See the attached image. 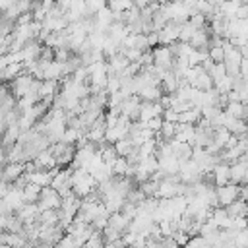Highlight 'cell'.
I'll use <instances>...</instances> for the list:
<instances>
[{
	"mask_svg": "<svg viewBox=\"0 0 248 248\" xmlns=\"http://www.w3.org/2000/svg\"><path fill=\"white\" fill-rule=\"evenodd\" d=\"M103 246H105V240H103L101 231H93V232H91V236L83 242V246H81V248H103Z\"/></svg>",
	"mask_w": 248,
	"mask_h": 248,
	"instance_id": "36",
	"label": "cell"
},
{
	"mask_svg": "<svg viewBox=\"0 0 248 248\" xmlns=\"http://www.w3.org/2000/svg\"><path fill=\"white\" fill-rule=\"evenodd\" d=\"M39 194H41V188L31 184V182H25L21 186V196H23V203H37L39 200Z\"/></svg>",
	"mask_w": 248,
	"mask_h": 248,
	"instance_id": "27",
	"label": "cell"
},
{
	"mask_svg": "<svg viewBox=\"0 0 248 248\" xmlns=\"http://www.w3.org/2000/svg\"><path fill=\"white\" fill-rule=\"evenodd\" d=\"M31 165H33L35 169H41V170H50V169L56 167V159H54L52 151L46 147V149L39 151V153L31 159Z\"/></svg>",
	"mask_w": 248,
	"mask_h": 248,
	"instance_id": "13",
	"label": "cell"
},
{
	"mask_svg": "<svg viewBox=\"0 0 248 248\" xmlns=\"http://www.w3.org/2000/svg\"><path fill=\"white\" fill-rule=\"evenodd\" d=\"M151 58H153V66L155 68H159V70H170L172 68L174 54H172L170 46L157 45V46L151 48Z\"/></svg>",
	"mask_w": 248,
	"mask_h": 248,
	"instance_id": "3",
	"label": "cell"
},
{
	"mask_svg": "<svg viewBox=\"0 0 248 248\" xmlns=\"http://www.w3.org/2000/svg\"><path fill=\"white\" fill-rule=\"evenodd\" d=\"M60 202H62L60 194L56 190H52L50 186H45V188H41V194H39V200H37V207H39V211H43V209H58Z\"/></svg>",
	"mask_w": 248,
	"mask_h": 248,
	"instance_id": "5",
	"label": "cell"
},
{
	"mask_svg": "<svg viewBox=\"0 0 248 248\" xmlns=\"http://www.w3.org/2000/svg\"><path fill=\"white\" fill-rule=\"evenodd\" d=\"M157 172V157L151 155V157H143L136 163V170H134V178L138 182H145L149 180L153 174Z\"/></svg>",
	"mask_w": 248,
	"mask_h": 248,
	"instance_id": "2",
	"label": "cell"
},
{
	"mask_svg": "<svg viewBox=\"0 0 248 248\" xmlns=\"http://www.w3.org/2000/svg\"><path fill=\"white\" fill-rule=\"evenodd\" d=\"M140 105H141V101L136 97V95H132V97H128V99H124L122 101V105L118 107V110H120V116H124V118H128V120H138V114H140Z\"/></svg>",
	"mask_w": 248,
	"mask_h": 248,
	"instance_id": "12",
	"label": "cell"
},
{
	"mask_svg": "<svg viewBox=\"0 0 248 248\" xmlns=\"http://www.w3.org/2000/svg\"><path fill=\"white\" fill-rule=\"evenodd\" d=\"M200 118H202L200 108H194V107H190V108H186V110H182L178 114V122L180 124H196Z\"/></svg>",
	"mask_w": 248,
	"mask_h": 248,
	"instance_id": "30",
	"label": "cell"
},
{
	"mask_svg": "<svg viewBox=\"0 0 248 248\" xmlns=\"http://www.w3.org/2000/svg\"><path fill=\"white\" fill-rule=\"evenodd\" d=\"M176 176H178V180L182 184H194L202 176V172H200V167L192 159H188V161H180V167H178Z\"/></svg>",
	"mask_w": 248,
	"mask_h": 248,
	"instance_id": "6",
	"label": "cell"
},
{
	"mask_svg": "<svg viewBox=\"0 0 248 248\" xmlns=\"http://www.w3.org/2000/svg\"><path fill=\"white\" fill-rule=\"evenodd\" d=\"M4 132V114L0 112V134Z\"/></svg>",
	"mask_w": 248,
	"mask_h": 248,
	"instance_id": "39",
	"label": "cell"
},
{
	"mask_svg": "<svg viewBox=\"0 0 248 248\" xmlns=\"http://www.w3.org/2000/svg\"><path fill=\"white\" fill-rule=\"evenodd\" d=\"M178 31H180V25L174 23V21H169L167 25H163V27L157 31L159 45H163V46H170V45L178 43Z\"/></svg>",
	"mask_w": 248,
	"mask_h": 248,
	"instance_id": "8",
	"label": "cell"
},
{
	"mask_svg": "<svg viewBox=\"0 0 248 248\" xmlns=\"http://www.w3.org/2000/svg\"><path fill=\"white\" fill-rule=\"evenodd\" d=\"M157 157V172H161L163 176H172L178 172L180 161L174 155H155Z\"/></svg>",
	"mask_w": 248,
	"mask_h": 248,
	"instance_id": "11",
	"label": "cell"
},
{
	"mask_svg": "<svg viewBox=\"0 0 248 248\" xmlns=\"http://www.w3.org/2000/svg\"><path fill=\"white\" fill-rule=\"evenodd\" d=\"M161 112H163V107L159 105V101H157V103L141 101L138 120H140V122H145V120H151V118H155V116H161Z\"/></svg>",
	"mask_w": 248,
	"mask_h": 248,
	"instance_id": "16",
	"label": "cell"
},
{
	"mask_svg": "<svg viewBox=\"0 0 248 248\" xmlns=\"http://www.w3.org/2000/svg\"><path fill=\"white\" fill-rule=\"evenodd\" d=\"M238 190H240V186L234 184V182H227V184H223V186H217V188H215L217 205L227 207V205H231L232 202H236V200H238Z\"/></svg>",
	"mask_w": 248,
	"mask_h": 248,
	"instance_id": "4",
	"label": "cell"
},
{
	"mask_svg": "<svg viewBox=\"0 0 248 248\" xmlns=\"http://www.w3.org/2000/svg\"><path fill=\"white\" fill-rule=\"evenodd\" d=\"M70 182H72V192L79 200L89 198L97 190V182L93 180V176L85 169H74V170H70Z\"/></svg>",
	"mask_w": 248,
	"mask_h": 248,
	"instance_id": "1",
	"label": "cell"
},
{
	"mask_svg": "<svg viewBox=\"0 0 248 248\" xmlns=\"http://www.w3.org/2000/svg\"><path fill=\"white\" fill-rule=\"evenodd\" d=\"M107 8L110 12L124 14L128 8H132V0H107Z\"/></svg>",
	"mask_w": 248,
	"mask_h": 248,
	"instance_id": "37",
	"label": "cell"
},
{
	"mask_svg": "<svg viewBox=\"0 0 248 248\" xmlns=\"http://www.w3.org/2000/svg\"><path fill=\"white\" fill-rule=\"evenodd\" d=\"M23 172H25V163H8L2 167V180H6L8 184L16 182Z\"/></svg>",
	"mask_w": 248,
	"mask_h": 248,
	"instance_id": "19",
	"label": "cell"
},
{
	"mask_svg": "<svg viewBox=\"0 0 248 248\" xmlns=\"http://www.w3.org/2000/svg\"><path fill=\"white\" fill-rule=\"evenodd\" d=\"M246 169H248V165H246V153H244L240 159H236L234 163L229 165V182L242 186L246 182Z\"/></svg>",
	"mask_w": 248,
	"mask_h": 248,
	"instance_id": "10",
	"label": "cell"
},
{
	"mask_svg": "<svg viewBox=\"0 0 248 248\" xmlns=\"http://www.w3.org/2000/svg\"><path fill=\"white\" fill-rule=\"evenodd\" d=\"M194 136H196V126L194 124H180V122H176V132H174L172 140L192 145L194 143Z\"/></svg>",
	"mask_w": 248,
	"mask_h": 248,
	"instance_id": "18",
	"label": "cell"
},
{
	"mask_svg": "<svg viewBox=\"0 0 248 248\" xmlns=\"http://www.w3.org/2000/svg\"><path fill=\"white\" fill-rule=\"evenodd\" d=\"M50 188L56 190L62 196L70 194L72 192V182H70V170H60L56 169V172L52 174V180H50Z\"/></svg>",
	"mask_w": 248,
	"mask_h": 248,
	"instance_id": "9",
	"label": "cell"
},
{
	"mask_svg": "<svg viewBox=\"0 0 248 248\" xmlns=\"http://www.w3.org/2000/svg\"><path fill=\"white\" fill-rule=\"evenodd\" d=\"M112 176H128L130 174V163L126 161V157H116L110 165Z\"/></svg>",
	"mask_w": 248,
	"mask_h": 248,
	"instance_id": "29",
	"label": "cell"
},
{
	"mask_svg": "<svg viewBox=\"0 0 248 248\" xmlns=\"http://www.w3.org/2000/svg\"><path fill=\"white\" fill-rule=\"evenodd\" d=\"M184 248H186V246H184Z\"/></svg>",
	"mask_w": 248,
	"mask_h": 248,
	"instance_id": "45",
	"label": "cell"
},
{
	"mask_svg": "<svg viewBox=\"0 0 248 248\" xmlns=\"http://www.w3.org/2000/svg\"><path fill=\"white\" fill-rule=\"evenodd\" d=\"M79 205H81V200H79V198H78L74 192H70V194L62 196V202H60L58 211H60V213H64V215L76 217V213L79 211Z\"/></svg>",
	"mask_w": 248,
	"mask_h": 248,
	"instance_id": "15",
	"label": "cell"
},
{
	"mask_svg": "<svg viewBox=\"0 0 248 248\" xmlns=\"http://www.w3.org/2000/svg\"><path fill=\"white\" fill-rule=\"evenodd\" d=\"M58 167L50 169V170H41V169H33V170H27L23 172V178L25 182H31L39 188H45V186H50V180H52V174L56 172Z\"/></svg>",
	"mask_w": 248,
	"mask_h": 248,
	"instance_id": "7",
	"label": "cell"
},
{
	"mask_svg": "<svg viewBox=\"0 0 248 248\" xmlns=\"http://www.w3.org/2000/svg\"><path fill=\"white\" fill-rule=\"evenodd\" d=\"M165 2H180V0H165Z\"/></svg>",
	"mask_w": 248,
	"mask_h": 248,
	"instance_id": "42",
	"label": "cell"
},
{
	"mask_svg": "<svg viewBox=\"0 0 248 248\" xmlns=\"http://www.w3.org/2000/svg\"><path fill=\"white\" fill-rule=\"evenodd\" d=\"M167 4H169L170 21H174V23H178V25H182V23L188 21V17H190V14H192L190 8H186L182 2H167Z\"/></svg>",
	"mask_w": 248,
	"mask_h": 248,
	"instance_id": "14",
	"label": "cell"
},
{
	"mask_svg": "<svg viewBox=\"0 0 248 248\" xmlns=\"http://www.w3.org/2000/svg\"><path fill=\"white\" fill-rule=\"evenodd\" d=\"M211 180L215 182V186L227 184V182H229V165L223 163V161L215 163L213 169H211Z\"/></svg>",
	"mask_w": 248,
	"mask_h": 248,
	"instance_id": "22",
	"label": "cell"
},
{
	"mask_svg": "<svg viewBox=\"0 0 248 248\" xmlns=\"http://www.w3.org/2000/svg\"><path fill=\"white\" fill-rule=\"evenodd\" d=\"M157 153V140L153 138V140H147V141H143V143H140L138 147H136V157H138V161L140 159H143V157H151V155H155Z\"/></svg>",
	"mask_w": 248,
	"mask_h": 248,
	"instance_id": "26",
	"label": "cell"
},
{
	"mask_svg": "<svg viewBox=\"0 0 248 248\" xmlns=\"http://www.w3.org/2000/svg\"><path fill=\"white\" fill-rule=\"evenodd\" d=\"M138 99H141V101H149V103H157L161 97H163V91H161V87L159 85H147V87H141L140 91H138V95H136Z\"/></svg>",
	"mask_w": 248,
	"mask_h": 248,
	"instance_id": "24",
	"label": "cell"
},
{
	"mask_svg": "<svg viewBox=\"0 0 248 248\" xmlns=\"http://www.w3.org/2000/svg\"><path fill=\"white\" fill-rule=\"evenodd\" d=\"M0 246H2V231H0Z\"/></svg>",
	"mask_w": 248,
	"mask_h": 248,
	"instance_id": "43",
	"label": "cell"
},
{
	"mask_svg": "<svg viewBox=\"0 0 248 248\" xmlns=\"http://www.w3.org/2000/svg\"><path fill=\"white\" fill-rule=\"evenodd\" d=\"M174 132H176V122H167V120H163V124H161L157 136L161 138V141H170V140L174 138Z\"/></svg>",
	"mask_w": 248,
	"mask_h": 248,
	"instance_id": "32",
	"label": "cell"
},
{
	"mask_svg": "<svg viewBox=\"0 0 248 248\" xmlns=\"http://www.w3.org/2000/svg\"><path fill=\"white\" fill-rule=\"evenodd\" d=\"M110 229H114V231H118V232H124L126 229H128V225H130V219H126L120 211H116V213H110L108 215V223H107Z\"/></svg>",
	"mask_w": 248,
	"mask_h": 248,
	"instance_id": "28",
	"label": "cell"
},
{
	"mask_svg": "<svg viewBox=\"0 0 248 248\" xmlns=\"http://www.w3.org/2000/svg\"><path fill=\"white\" fill-rule=\"evenodd\" d=\"M0 180H2V165H0Z\"/></svg>",
	"mask_w": 248,
	"mask_h": 248,
	"instance_id": "41",
	"label": "cell"
},
{
	"mask_svg": "<svg viewBox=\"0 0 248 248\" xmlns=\"http://www.w3.org/2000/svg\"><path fill=\"white\" fill-rule=\"evenodd\" d=\"M2 244L8 248H29V240L21 232H4L2 234Z\"/></svg>",
	"mask_w": 248,
	"mask_h": 248,
	"instance_id": "21",
	"label": "cell"
},
{
	"mask_svg": "<svg viewBox=\"0 0 248 248\" xmlns=\"http://www.w3.org/2000/svg\"><path fill=\"white\" fill-rule=\"evenodd\" d=\"M85 2V17H93L99 10L107 8V0H83Z\"/></svg>",
	"mask_w": 248,
	"mask_h": 248,
	"instance_id": "35",
	"label": "cell"
},
{
	"mask_svg": "<svg viewBox=\"0 0 248 248\" xmlns=\"http://www.w3.org/2000/svg\"><path fill=\"white\" fill-rule=\"evenodd\" d=\"M112 147H114V153H116L118 157H128V155L132 153V149H134V145H132V141H130L128 138H124V140H120V141H116V143H112Z\"/></svg>",
	"mask_w": 248,
	"mask_h": 248,
	"instance_id": "34",
	"label": "cell"
},
{
	"mask_svg": "<svg viewBox=\"0 0 248 248\" xmlns=\"http://www.w3.org/2000/svg\"><path fill=\"white\" fill-rule=\"evenodd\" d=\"M161 124H163V118H161V116H155V118H151V120H145V122H143V128H147V130H151L153 134H157L159 128H161Z\"/></svg>",
	"mask_w": 248,
	"mask_h": 248,
	"instance_id": "38",
	"label": "cell"
},
{
	"mask_svg": "<svg viewBox=\"0 0 248 248\" xmlns=\"http://www.w3.org/2000/svg\"><path fill=\"white\" fill-rule=\"evenodd\" d=\"M149 2H155V4H163L165 0H149Z\"/></svg>",
	"mask_w": 248,
	"mask_h": 248,
	"instance_id": "40",
	"label": "cell"
},
{
	"mask_svg": "<svg viewBox=\"0 0 248 248\" xmlns=\"http://www.w3.org/2000/svg\"><path fill=\"white\" fill-rule=\"evenodd\" d=\"M223 112H225V114H229V116H232V118H240V120H244L246 105H244V103H240V101H229V103L225 105Z\"/></svg>",
	"mask_w": 248,
	"mask_h": 248,
	"instance_id": "25",
	"label": "cell"
},
{
	"mask_svg": "<svg viewBox=\"0 0 248 248\" xmlns=\"http://www.w3.org/2000/svg\"><path fill=\"white\" fill-rule=\"evenodd\" d=\"M207 221H211L217 229H225V231L231 229V217H229V213L225 211V207H213Z\"/></svg>",
	"mask_w": 248,
	"mask_h": 248,
	"instance_id": "20",
	"label": "cell"
},
{
	"mask_svg": "<svg viewBox=\"0 0 248 248\" xmlns=\"http://www.w3.org/2000/svg\"><path fill=\"white\" fill-rule=\"evenodd\" d=\"M169 145H170L172 155H174L178 161H188V159L192 157V145H190V143H182V141L170 140Z\"/></svg>",
	"mask_w": 248,
	"mask_h": 248,
	"instance_id": "23",
	"label": "cell"
},
{
	"mask_svg": "<svg viewBox=\"0 0 248 248\" xmlns=\"http://www.w3.org/2000/svg\"><path fill=\"white\" fill-rule=\"evenodd\" d=\"M0 138H2V134H0Z\"/></svg>",
	"mask_w": 248,
	"mask_h": 248,
	"instance_id": "44",
	"label": "cell"
},
{
	"mask_svg": "<svg viewBox=\"0 0 248 248\" xmlns=\"http://www.w3.org/2000/svg\"><path fill=\"white\" fill-rule=\"evenodd\" d=\"M16 213H17V221L21 225H31V223L37 221L39 207H37V203H23Z\"/></svg>",
	"mask_w": 248,
	"mask_h": 248,
	"instance_id": "17",
	"label": "cell"
},
{
	"mask_svg": "<svg viewBox=\"0 0 248 248\" xmlns=\"http://www.w3.org/2000/svg\"><path fill=\"white\" fill-rule=\"evenodd\" d=\"M225 211L229 213L231 219H232V217H244V215H246V202H244V200H236V202H232L231 205H227Z\"/></svg>",
	"mask_w": 248,
	"mask_h": 248,
	"instance_id": "33",
	"label": "cell"
},
{
	"mask_svg": "<svg viewBox=\"0 0 248 248\" xmlns=\"http://www.w3.org/2000/svg\"><path fill=\"white\" fill-rule=\"evenodd\" d=\"M58 209H43L37 215V221L41 225H58Z\"/></svg>",
	"mask_w": 248,
	"mask_h": 248,
	"instance_id": "31",
	"label": "cell"
}]
</instances>
